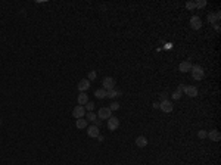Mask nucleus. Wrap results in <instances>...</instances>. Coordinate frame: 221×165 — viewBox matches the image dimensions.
<instances>
[{"label":"nucleus","mask_w":221,"mask_h":165,"mask_svg":"<svg viewBox=\"0 0 221 165\" xmlns=\"http://www.w3.org/2000/svg\"><path fill=\"white\" fill-rule=\"evenodd\" d=\"M178 69H180L181 72H189V71L192 69V63H190L189 60H183V62L178 65Z\"/></svg>","instance_id":"f8f14e48"},{"label":"nucleus","mask_w":221,"mask_h":165,"mask_svg":"<svg viewBox=\"0 0 221 165\" xmlns=\"http://www.w3.org/2000/svg\"><path fill=\"white\" fill-rule=\"evenodd\" d=\"M215 30H217V33H220V25L218 24H215Z\"/></svg>","instance_id":"c85d7f7f"},{"label":"nucleus","mask_w":221,"mask_h":165,"mask_svg":"<svg viewBox=\"0 0 221 165\" xmlns=\"http://www.w3.org/2000/svg\"><path fill=\"white\" fill-rule=\"evenodd\" d=\"M118 127H119V119L115 118V116H111L108 119V128L111 130V131H114V130H117Z\"/></svg>","instance_id":"423d86ee"},{"label":"nucleus","mask_w":221,"mask_h":165,"mask_svg":"<svg viewBox=\"0 0 221 165\" xmlns=\"http://www.w3.org/2000/svg\"><path fill=\"white\" fill-rule=\"evenodd\" d=\"M153 108L155 109H159V103H153Z\"/></svg>","instance_id":"c756f323"},{"label":"nucleus","mask_w":221,"mask_h":165,"mask_svg":"<svg viewBox=\"0 0 221 165\" xmlns=\"http://www.w3.org/2000/svg\"><path fill=\"white\" fill-rule=\"evenodd\" d=\"M75 125H77V128L83 130V128H85V127H87V121H85L84 118H80V119H77Z\"/></svg>","instance_id":"dca6fc26"},{"label":"nucleus","mask_w":221,"mask_h":165,"mask_svg":"<svg viewBox=\"0 0 221 165\" xmlns=\"http://www.w3.org/2000/svg\"><path fill=\"white\" fill-rule=\"evenodd\" d=\"M195 4H196V7H198V9H202V7L206 6V0H199V1H196Z\"/></svg>","instance_id":"aec40b11"},{"label":"nucleus","mask_w":221,"mask_h":165,"mask_svg":"<svg viewBox=\"0 0 221 165\" xmlns=\"http://www.w3.org/2000/svg\"><path fill=\"white\" fill-rule=\"evenodd\" d=\"M186 7L187 9H195L196 4H195V1H189V3H186Z\"/></svg>","instance_id":"a878e982"},{"label":"nucleus","mask_w":221,"mask_h":165,"mask_svg":"<svg viewBox=\"0 0 221 165\" xmlns=\"http://www.w3.org/2000/svg\"><path fill=\"white\" fill-rule=\"evenodd\" d=\"M94 97H96V99H105V97H106V90H105V89H97V90L94 92Z\"/></svg>","instance_id":"2eb2a0df"},{"label":"nucleus","mask_w":221,"mask_h":165,"mask_svg":"<svg viewBox=\"0 0 221 165\" xmlns=\"http://www.w3.org/2000/svg\"><path fill=\"white\" fill-rule=\"evenodd\" d=\"M190 27L193 28V30H201V27H202V19L199 18V16H192L190 18Z\"/></svg>","instance_id":"39448f33"},{"label":"nucleus","mask_w":221,"mask_h":165,"mask_svg":"<svg viewBox=\"0 0 221 165\" xmlns=\"http://www.w3.org/2000/svg\"><path fill=\"white\" fill-rule=\"evenodd\" d=\"M206 136H208V133H206L205 130H201V131L198 133V137H199V139H205Z\"/></svg>","instance_id":"b1692460"},{"label":"nucleus","mask_w":221,"mask_h":165,"mask_svg":"<svg viewBox=\"0 0 221 165\" xmlns=\"http://www.w3.org/2000/svg\"><path fill=\"white\" fill-rule=\"evenodd\" d=\"M184 87H186V86H184V84H180V86H178V89H177V90H180V92L183 93V92H184Z\"/></svg>","instance_id":"bb28decb"},{"label":"nucleus","mask_w":221,"mask_h":165,"mask_svg":"<svg viewBox=\"0 0 221 165\" xmlns=\"http://www.w3.org/2000/svg\"><path fill=\"white\" fill-rule=\"evenodd\" d=\"M96 77H97V74L94 72V71H90V72H88V78H87V80H88V81H91V80H94Z\"/></svg>","instance_id":"4be33fe9"},{"label":"nucleus","mask_w":221,"mask_h":165,"mask_svg":"<svg viewBox=\"0 0 221 165\" xmlns=\"http://www.w3.org/2000/svg\"><path fill=\"white\" fill-rule=\"evenodd\" d=\"M103 89H105L106 92L114 90V89H115V80H114L112 77H105V78H103Z\"/></svg>","instance_id":"f03ea898"},{"label":"nucleus","mask_w":221,"mask_h":165,"mask_svg":"<svg viewBox=\"0 0 221 165\" xmlns=\"http://www.w3.org/2000/svg\"><path fill=\"white\" fill-rule=\"evenodd\" d=\"M0 124H1V119H0Z\"/></svg>","instance_id":"7c9ffc66"},{"label":"nucleus","mask_w":221,"mask_h":165,"mask_svg":"<svg viewBox=\"0 0 221 165\" xmlns=\"http://www.w3.org/2000/svg\"><path fill=\"white\" fill-rule=\"evenodd\" d=\"M85 116H87V119H88V121H91V122H94V121L97 119V115H96L94 112H88Z\"/></svg>","instance_id":"a211bd4d"},{"label":"nucleus","mask_w":221,"mask_h":165,"mask_svg":"<svg viewBox=\"0 0 221 165\" xmlns=\"http://www.w3.org/2000/svg\"><path fill=\"white\" fill-rule=\"evenodd\" d=\"M77 102H78V105L84 106L85 103L88 102V96H87L85 93H80V94H78V97H77Z\"/></svg>","instance_id":"ddd939ff"},{"label":"nucleus","mask_w":221,"mask_h":165,"mask_svg":"<svg viewBox=\"0 0 221 165\" xmlns=\"http://www.w3.org/2000/svg\"><path fill=\"white\" fill-rule=\"evenodd\" d=\"M84 115H85V108L84 106H81V105H78V106H75V108L72 109V116L77 118V119L83 118Z\"/></svg>","instance_id":"7ed1b4c3"},{"label":"nucleus","mask_w":221,"mask_h":165,"mask_svg":"<svg viewBox=\"0 0 221 165\" xmlns=\"http://www.w3.org/2000/svg\"><path fill=\"white\" fill-rule=\"evenodd\" d=\"M121 93L117 92V90H109V92H106V97H109V99H114V97H117L119 96Z\"/></svg>","instance_id":"f3484780"},{"label":"nucleus","mask_w":221,"mask_h":165,"mask_svg":"<svg viewBox=\"0 0 221 165\" xmlns=\"http://www.w3.org/2000/svg\"><path fill=\"white\" fill-rule=\"evenodd\" d=\"M97 116H99V119H106V118L109 119V118L112 116V110L109 109V108H105V106H103V108L99 109V112H97Z\"/></svg>","instance_id":"20e7f679"},{"label":"nucleus","mask_w":221,"mask_h":165,"mask_svg":"<svg viewBox=\"0 0 221 165\" xmlns=\"http://www.w3.org/2000/svg\"><path fill=\"white\" fill-rule=\"evenodd\" d=\"M85 108L88 109V112H93V109H94V103H93V102H87V103H85Z\"/></svg>","instance_id":"412c9836"},{"label":"nucleus","mask_w":221,"mask_h":165,"mask_svg":"<svg viewBox=\"0 0 221 165\" xmlns=\"http://www.w3.org/2000/svg\"><path fill=\"white\" fill-rule=\"evenodd\" d=\"M206 137H209L212 142H220L221 134H220V131H218V130H212V131H209V133H208V136H206Z\"/></svg>","instance_id":"9b49d317"},{"label":"nucleus","mask_w":221,"mask_h":165,"mask_svg":"<svg viewBox=\"0 0 221 165\" xmlns=\"http://www.w3.org/2000/svg\"><path fill=\"white\" fill-rule=\"evenodd\" d=\"M136 145L139 147H145L146 145H148V139L145 137V136H139L136 139Z\"/></svg>","instance_id":"4468645a"},{"label":"nucleus","mask_w":221,"mask_h":165,"mask_svg":"<svg viewBox=\"0 0 221 165\" xmlns=\"http://www.w3.org/2000/svg\"><path fill=\"white\" fill-rule=\"evenodd\" d=\"M109 109H111V110H117V109H119V103H117V102H114V103H111V106H109Z\"/></svg>","instance_id":"393cba45"},{"label":"nucleus","mask_w":221,"mask_h":165,"mask_svg":"<svg viewBox=\"0 0 221 165\" xmlns=\"http://www.w3.org/2000/svg\"><path fill=\"white\" fill-rule=\"evenodd\" d=\"M190 72H192V77H193V80H196V81H201L202 78H204V68L201 66V65H192V69H190Z\"/></svg>","instance_id":"f257e3e1"},{"label":"nucleus","mask_w":221,"mask_h":165,"mask_svg":"<svg viewBox=\"0 0 221 165\" xmlns=\"http://www.w3.org/2000/svg\"><path fill=\"white\" fill-rule=\"evenodd\" d=\"M181 94H183V93L180 92V90H175V92L172 93V99H180V97H181Z\"/></svg>","instance_id":"5701e85b"},{"label":"nucleus","mask_w":221,"mask_h":165,"mask_svg":"<svg viewBox=\"0 0 221 165\" xmlns=\"http://www.w3.org/2000/svg\"><path fill=\"white\" fill-rule=\"evenodd\" d=\"M164 100H167V94H165V93L161 94V102H164Z\"/></svg>","instance_id":"cd10ccee"},{"label":"nucleus","mask_w":221,"mask_h":165,"mask_svg":"<svg viewBox=\"0 0 221 165\" xmlns=\"http://www.w3.org/2000/svg\"><path fill=\"white\" fill-rule=\"evenodd\" d=\"M87 134H88V137L96 139V137L99 136V127H97V125H91V127H88V128H87Z\"/></svg>","instance_id":"1a4fd4ad"},{"label":"nucleus","mask_w":221,"mask_h":165,"mask_svg":"<svg viewBox=\"0 0 221 165\" xmlns=\"http://www.w3.org/2000/svg\"><path fill=\"white\" fill-rule=\"evenodd\" d=\"M184 93L189 97H196L198 96V89L195 86H187V87H184Z\"/></svg>","instance_id":"9d476101"},{"label":"nucleus","mask_w":221,"mask_h":165,"mask_svg":"<svg viewBox=\"0 0 221 165\" xmlns=\"http://www.w3.org/2000/svg\"><path fill=\"white\" fill-rule=\"evenodd\" d=\"M208 21H209L211 24H215V22L218 21V18H217V15H214V13H209V15H208Z\"/></svg>","instance_id":"6ab92c4d"},{"label":"nucleus","mask_w":221,"mask_h":165,"mask_svg":"<svg viewBox=\"0 0 221 165\" xmlns=\"http://www.w3.org/2000/svg\"><path fill=\"white\" fill-rule=\"evenodd\" d=\"M78 90H80V93H84L85 90H88L90 89V81L87 80V78H84V80H81L80 83H78Z\"/></svg>","instance_id":"6e6552de"},{"label":"nucleus","mask_w":221,"mask_h":165,"mask_svg":"<svg viewBox=\"0 0 221 165\" xmlns=\"http://www.w3.org/2000/svg\"><path fill=\"white\" fill-rule=\"evenodd\" d=\"M172 108H174V106H172V103H171L170 100H164V102H161V103H159V109L164 110V112H167V113L171 112Z\"/></svg>","instance_id":"0eeeda50"}]
</instances>
